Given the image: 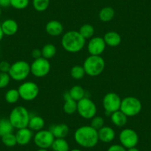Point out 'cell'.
Segmentation results:
<instances>
[{"label": "cell", "mask_w": 151, "mask_h": 151, "mask_svg": "<svg viewBox=\"0 0 151 151\" xmlns=\"http://www.w3.org/2000/svg\"><path fill=\"white\" fill-rule=\"evenodd\" d=\"M36 151H48V150H47V149H40V148H39V150Z\"/></svg>", "instance_id": "obj_42"}, {"label": "cell", "mask_w": 151, "mask_h": 151, "mask_svg": "<svg viewBox=\"0 0 151 151\" xmlns=\"http://www.w3.org/2000/svg\"><path fill=\"white\" fill-rule=\"evenodd\" d=\"M11 79L17 82L24 81L30 73V65L24 60L17 61L11 65L8 72Z\"/></svg>", "instance_id": "obj_5"}, {"label": "cell", "mask_w": 151, "mask_h": 151, "mask_svg": "<svg viewBox=\"0 0 151 151\" xmlns=\"http://www.w3.org/2000/svg\"><path fill=\"white\" fill-rule=\"evenodd\" d=\"M49 130L53 135L55 139H65L69 134V127L66 124H58L50 126Z\"/></svg>", "instance_id": "obj_19"}, {"label": "cell", "mask_w": 151, "mask_h": 151, "mask_svg": "<svg viewBox=\"0 0 151 151\" xmlns=\"http://www.w3.org/2000/svg\"><path fill=\"white\" fill-rule=\"evenodd\" d=\"M14 126L10 122L9 119H0V137L11 133L14 131Z\"/></svg>", "instance_id": "obj_24"}, {"label": "cell", "mask_w": 151, "mask_h": 151, "mask_svg": "<svg viewBox=\"0 0 151 151\" xmlns=\"http://www.w3.org/2000/svg\"><path fill=\"white\" fill-rule=\"evenodd\" d=\"M31 56L34 59H39V58L42 57V50H40V49L38 48L34 49V50H32Z\"/></svg>", "instance_id": "obj_38"}, {"label": "cell", "mask_w": 151, "mask_h": 151, "mask_svg": "<svg viewBox=\"0 0 151 151\" xmlns=\"http://www.w3.org/2000/svg\"><path fill=\"white\" fill-rule=\"evenodd\" d=\"M1 139H2V142L3 143V145L8 147H13L17 145L16 135L13 133L5 135L1 137Z\"/></svg>", "instance_id": "obj_32"}, {"label": "cell", "mask_w": 151, "mask_h": 151, "mask_svg": "<svg viewBox=\"0 0 151 151\" xmlns=\"http://www.w3.org/2000/svg\"><path fill=\"white\" fill-rule=\"evenodd\" d=\"M86 74L83 66L81 65H75L70 70V76L74 79L79 80L84 78L85 75Z\"/></svg>", "instance_id": "obj_30"}, {"label": "cell", "mask_w": 151, "mask_h": 151, "mask_svg": "<svg viewBox=\"0 0 151 151\" xmlns=\"http://www.w3.org/2000/svg\"><path fill=\"white\" fill-rule=\"evenodd\" d=\"M79 115L85 119H91L96 116L97 107L93 101L85 96L77 101V111Z\"/></svg>", "instance_id": "obj_7"}, {"label": "cell", "mask_w": 151, "mask_h": 151, "mask_svg": "<svg viewBox=\"0 0 151 151\" xmlns=\"http://www.w3.org/2000/svg\"><path fill=\"white\" fill-rule=\"evenodd\" d=\"M18 91L20 98L24 101H31L37 98L40 93V88L35 82L28 81L22 83L19 87Z\"/></svg>", "instance_id": "obj_8"}, {"label": "cell", "mask_w": 151, "mask_h": 151, "mask_svg": "<svg viewBox=\"0 0 151 151\" xmlns=\"http://www.w3.org/2000/svg\"><path fill=\"white\" fill-rule=\"evenodd\" d=\"M142 103L137 98L133 96H127L122 99L120 110L127 117L138 115L142 110Z\"/></svg>", "instance_id": "obj_6"}, {"label": "cell", "mask_w": 151, "mask_h": 151, "mask_svg": "<svg viewBox=\"0 0 151 151\" xmlns=\"http://www.w3.org/2000/svg\"><path fill=\"white\" fill-rule=\"evenodd\" d=\"M110 119H111L112 122L114 125L121 127L125 125L126 123H127V116L121 110H119L114 113H111Z\"/></svg>", "instance_id": "obj_22"}, {"label": "cell", "mask_w": 151, "mask_h": 151, "mask_svg": "<svg viewBox=\"0 0 151 151\" xmlns=\"http://www.w3.org/2000/svg\"><path fill=\"white\" fill-rule=\"evenodd\" d=\"M76 142L85 148L94 147L99 142L98 130L91 125H84L78 127L74 133Z\"/></svg>", "instance_id": "obj_1"}, {"label": "cell", "mask_w": 151, "mask_h": 151, "mask_svg": "<svg viewBox=\"0 0 151 151\" xmlns=\"http://www.w3.org/2000/svg\"><path fill=\"white\" fill-rule=\"evenodd\" d=\"M50 68L51 66L49 60L40 57L34 59L30 64V73L36 78H43L49 73Z\"/></svg>", "instance_id": "obj_9"}, {"label": "cell", "mask_w": 151, "mask_h": 151, "mask_svg": "<svg viewBox=\"0 0 151 151\" xmlns=\"http://www.w3.org/2000/svg\"><path fill=\"white\" fill-rule=\"evenodd\" d=\"M122 99L116 93H107L102 99V105L107 115H111V113L120 110Z\"/></svg>", "instance_id": "obj_10"}, {"label": "cell", "mask_w": 151, "mask_h": 151, "mask_svg": "<svg viewBox=\"0 0 151 151\" xmlns=\"http://www.w3.org/2000/svg\"><path fill=\"white\" fill-rule=\"evenodd\" d=\"M120 145L126 149L134 147L139 142V136L134 130L130 128H125L122 130L119 136Z\"/></svg>", "instance_id": "obj_12"}, {"label": "cell", "mask_w": 151, "mask_h": 151, "mask_svg": "<svg viewBox=\"0 0 151 151\" xmlns=\"http://www.w3.org/2000/svg\"><path fill=\"white\" fill-rule=\"evenodd\" d=\"M45 124V120L42 117L38 115H33L30 116L27 127L30 129L33 132H38L41 130H43Z\"/></svg>", "instance_id": "obj_21"}, {"label": "cell", "mask_w": 151, "mask_h": 151, "mask_svg": "<svg viewBox=\"0 0 151 151\" xmlns=\"http://www.w3.org/2000/svg\"><path fill=\"white\" fill-rule=\"evenodd\" d=\"M53 151H70V146L65 139H55L51 146Z\"/></svg>", "instance_id": "obj_26"}, {"label": "cell", "mask_w": 151, "mask_h": 151, "mask_svg": "<svg viewBox=\"0 0 151 151\" xmlns=\"http://www.w3.org/2000/svg\"><path fill=\"white\" fill-rule=\"evenodd\" d=\"M1 27H2V30L4 35L8 36L15 35L19 29L18 23L17 22V21L12 19H8L2 22V23L1 24Z\"/></svg>", "instance_id": "obj_17"}, {"label": "cell", "mask_w": 151, "mask_h": 151, "mask_svg": "<svg viewBox=\"0 0 151 151\" xmlns=\"http://www.w3.org/2000/svg\"><path fill=\"white\" fill-rule=\"evenodd\" d=\"M86 44V40L82 36L79 31L70 30L63 34L61 45L64 50L68 53H76L81 51Z\"/></svg>", "instance_id": "obj_2"}, {"label": "cell", "mask_w": 151, "mask_h": 151, "mask_svg": "<svg viewBox=\"0 0 151 151\" xmlns=\"http://www.w3.org/2000/svg\"><path fill=\"white\" fill-rule=\"evenodd\" d=\"M42 57L45 59H52L55 56L56 53V47L53 44H46L42 48Z\"/></svg>", "instance_id": "obj_27"}, {"label": "cell", "mask_w": 151, "mask_h": 151, "mask_svg": "<svg viewBox=\"0 0 151 151\" xmlns=\"http://www.w3.org/2000/svg\"><path fill=\"white\" fill-rule=\"evenodd\" d=\"M20 99L19 93L18 89H10L6 92L5 95V99L9 104H15Z\"/></svg>", "instance_id": "obj_29"}, {"label": "cell", "mask_w": 151, "mask_h": 151, "mask_svg": "<svg viewBox=\"0 0 151 151\" xmlns=\"http://www.w3.org/2000/svg\"><path fill=\"white\" fill-rule=\"evenodd\" d=\"M127 151H139V150L138 148H136V147H134L129 148V149L127 150Z\"/></svg>", "instance_id": "obj_41"}, {"label": "cell", "mask_w": 151, "mask_h": 151, "mask_svg": "<svg viewBox=\"0 0 151 151\" xmlns=\"http://www.w3.org/2000/svg\"><path fill=\"white\" fill-rule=\"evenodd\" d=\"M99 140L104 143H110L113 142L116 137L115 130L111 127L104 126L98 130Z\"/></svg>", "instance_id": "obj_15"}, {"label": "cell", "mask_w": 151, "mask_h": 151, "mask_svg": "<svg viewBox=\"0 0 151 151\" xmlns=\"http://www.w3.org/2000/svg\"><path fill=\"white\" fill-rule=\"evenodd\" d=\"M33 7L38 12H44L48 8L50 0H33Z\"/></svg>", "instance_id": "obj_31"}, {"label": "cell", "mask_w": 151, "mask_h": 151, "mask_svg": "<svg viewBox=\"0 0 151 151\" xmlns=\"http://www.w3.org/2000/svg\"><path fill=\"white\" fill-rule=\"evenodd\" d=\"M106 45L115 47L119 45L122 42V37L119 33L116 31H109L104 34V37Z\"/></svg>", "instance_id": "obj_20"}, {"label": "cell", "mask_w": 151, "mask_h": 151, "mask_svg": "<svg viewBox=\"0 0 151 151\" xmlns=\"http://www.w3.org/2000/svg\"><path fill=\"white\" fill-rule=\"evenodd\" d=\"M106 44L103 37L93 36L90 39L88 43V50L90 55L101 56L106 48Z\"/></svg>", "instance_id": "obj_13"}, {"label": "cell", "mask_w": 151, "mask_h": 151, "mask_svg": "<svg viewBox=\"0 0 151 151\" xmlns=\"http://www.w3.org/2000/svg\"><path fill=\"white\" fill-rule=\"evenodd\" d=\"M115 17V11L111 7H104L99 13V18L101 22H108Z\"/></svg>", "instance_id": "obj_23"}, {"label": "cell", "mask_w": 151, "mask_h": 151, "mask_svg": "<svg viewBox=\"0 0 151 151\" xmlns=\"http://www.w3.org/2000/svg\"><path fill=\"white\" fill-rule=\"evenodd\" d=\"M91 120V126L96 130H99L104 126V119L103 117L99 116H95Z\"/></svg>", "instance_id": "obj_34"}, {"label": "cell", "mask_w": 151, "mask_h": 151, "mask_svg": "<svg viewBox=\"0 0 151 151\" xmlns=\"http://www.w3.org/2000/svg\"><path fill=\"white\" fill-rule=\"evenodd\" d=\"M82 66L87 75L91 77H95L99 76L104 71L105 62L101 56L90 55L85 59Z\"/></svg>", "instance_id": "obj_4"}, {"label": "cell", "mask_w": 151, "mask_h": 151, "mask_svg": "<svg viewBox=\"0 0 151 151\" xmlns=\"http://www.w3.org/2000/svg\"><path fill=\"white\" fill-rule=\"evenodd\" d=\"M45 30L51 36H59L63 33V24L57 20H50L46 24Z\"/></svg>", "instance_id": "obj_16"}, {"label": "cell", "mask_w": 151, "mask_h": 151, "mask_svg": "<svg viewBox=\"0 0 151 151\" xmlns=\"http://www.w3.org/2000/svg\"><path fill=\"white\" fill-rule=\"evenodd\" d=\"M69 94L75 101H79L85 97V91L80 85H74L70 88L69 91Z\"/></svg>", "instance_id": "obj_25"}, {"label": "cell", "mask_w": 151, "mask_h": 151, "mask_svg": "<svg viewBox=\"0 0 151 151\" xmlns=\"http://www.w3.org/2000/svg\"><path fill=\"white\" fill-rule=\"evenodd\" d=\"M107 151H127V149L122 145H113L109 147Z\"/></svg>", "instance_id": "obj_37"}, {"label": "cell", "mask_w": 151, "mask_h": 151, "mask_svg": "<svg viewBox=\"0 0 151 151\" xmlns=\"http://www.w3.org/2000/svg\"><path fill=\"white\" fill-rule=\"evenodd\" d=\"M70 151H82V150H81L79 149H73V150H70Z\"/></svg>", "instance_id": "obj_43"}, {"label": "cell", "mask_w": 151, "mask_h": 151, "mask_svg": "<svg viewBox=\"0 0 151 151\" xmlns=\"http://www.w3.org/2000/svg\"><path fill=\"white\" fill-rule=\"evenodd\" d=\"M11 76L8 73L0 72V89L6 88L11 82Z\"/></svg>", "instance_id": "obj_35"}, {"label": "cell", "mask_w": 151, "mask_h": 151, "mask_svg": "<svg viewBox=\"0 0 151 151\" xmlns=\"http://www.w3.org/2000/svg\"><path fill=\"white\" fill-rule=\"evenodd\" d=\"M55 138L49 130H41L36 132L33 136V141L36 146L40 149H48L51 147Z\"/></svg>", "instance_id": "obj_11"}, {"label": "cell", "mask_w": 151, "mask_h": 151, "mask_svg": "<svg viewBox=\"0 0 151 151\" xmlns=\"http://www.w3.org/2000/svg\"><path fill=\"white\" fill-rule=\"evenodd\" d=\"M65 104L63 105V110L66 114L72 115L77 111V101H75L70 96L69 92H65L63 96Z\"/></svg>", "instance_id": "obj_18"}, {"label": "cell", "mask_w": 151, "mask_h": 151, "mask_svg": "<svg viewBox=\"0 0 151 151\" xmlns=\"http://www.w3.org/2000/svg\"><path fill=\"white\" fill-rule=\"evenodd\" d=\"M30 3V0H11V6L17 10L25 9Z\"/></svg>", "instance_id": "obj_33"}, {"label": "cell", "mask_w": 151, "mask_h": 151, "mask_svg": "<svg viewBox=\"0 0 151 151\" xmlns=\"http://www.w3.org/2000/svg\"><path fill=\"white\" fill-rule=\"evenodd\" d=\"M17 145L24 146L30 142L32 139H33V132L28 127L19 129L16 133Z\"/></svg>", "instance_id": "obj_14"}, {"label": "cell", "mask_w": 151, "mask_h": 151, "mask_svg": "<svg viewBox=\"0 0 151 151\" xmlns=\"http://www.w3.org/2000/svg\"><path fill=\"white\" fill-rule=\"evenodd\" d=\"M11 65L7 61H2L0 62V72L8 73L11 68Z\"/></svg>", "instance_id": "obj_36"}, {"label": "cell", "mask_w": 151, "mask_h": 151, "mask_svg": "<svg viewBox=\"0 0 151 151\" xmlns=\"http://www.w3.org/2000/svg\"><path fill=\"white\" fill-rule=\"evenodd\" d=\"M11 6V0H0V8H8Z\"/></svg>", "instance_id": "obj_39"}, {"label": "cell", "mask_w": 151, "mask_h": 151, "mask_svg": "<svg viewBox=\"0 0 151 151\" xmlns=\"http://www.w3.org/2000/svg\"><path fill=\"white\" fill-rule=\"evenodd\" d=\"M30 114L27 109L23 106H17L10 113L9 120L14 129H22L27 127L30 121Z\"/></svg>", "instance_id": "obj_3"}, {"label": "cell", "mask_w": 151, "mask_h": 151, "mask_svg": "<svg viewBox=\"0 0 151 151\" xmlns=\"http://www.w3.org/2000/svg\"><path fill=\"white\" fill-rule=\"evenodd\" d=\"M1 15H2V9L0 8V17H1Z\"/></svg>", "instance_id": "obj_44"}, {"label": "cell", "mask_w": 151, "mask_h": 151, "mask_svg": "<svg viewBox=\"0 0 151 151\" xmlns=\"http://www.w3.org/2000/svg\"><path fill=\"white\" fill-rule=\"evenodd\" d=\"M79 33L82 35L83 38H85V40H88V39H91L93 37L94 33H95V30H94L93 26L91 25L90 24H85L80 27L79 30Z\"/></svg>", "instance_id": "obj_28"}, {"label": "cell", "mask_w": 151, "mask_h": 151, "mask_svg": "<svg viewBox=\"0 0 151 151\" xmlns=\"http://www.w3.org/2000/svg\"><path fill=\"white\" fill-rule=\"evenodd\" d=\"M4 36H5V35H4L3 32H2V27H1V24H0V42H1L2 40V39H3Z\"/></svg>", "instance_id": "obj_40"}]
</instances>
